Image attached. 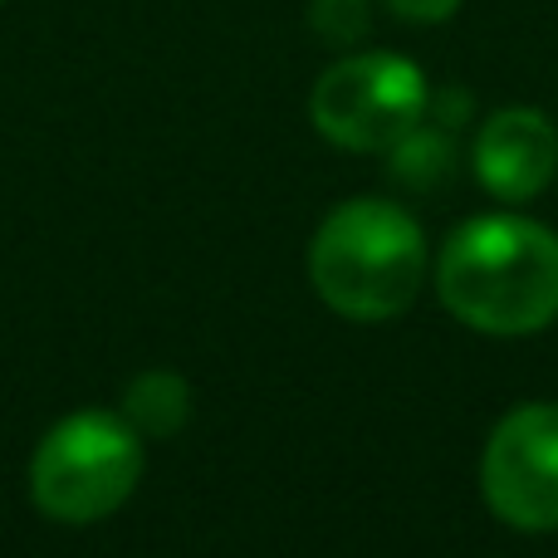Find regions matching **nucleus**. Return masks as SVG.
Returning <instances> with one entry per match:
<instances>
[{"label":"nucleus","mask_w":558,"mask_h":558,"mask_svg":"<svg viewBox=\"0 0 558 558\" xmlns=\"http://www.w3.org/2000/svg\"><path fill=\"white\" fill-rule=\"evenodd\" d=\"M436 289L475 333H539L558 318V235L524 216H475L446 241Z\"/></svg>","instance_id":"nucleus-1"},{"label":"nucleus","mask_w":558,"mask_h":558,"mask_svg":"<svg viewBox=\"0 0 558 558\" xmlns=\"http://www.w3.org/2000/svg\"><path fill=\"white\" fill-rule=\"evenodd\" d=\"M308 279L333 314L383 324L412 308L426 279V235L397 202L357 196L324 216L308 241Z\"/></svg>","instance_id":"nucleus-2"},{"label":"nucleus","mask_w":558,"mask_h":558,"mask_svg":"<svg viewBox=\"0 0 558 558\" xmlns=\"http://www.w3.org/2000/svg\"><path fill=\"white\" fill-rule=\"evenodd\" d=\"M143 475V441L128 416L104 407L74 412L45 432L29 461V500L59 524H94L123 510Z\"/></svg>","instance_id":"nucleus-3"},{"label":"nucleus","mask_w":558,"mask_h":558,"mask_svg":"<svg viewBox=\"0 0 558 558\" xmlns=\"http://www.w3.org/2000/svg\"><path fill=\"white\" fill-rule=\"evenodd\" d=\"M426 104V78L412 59L373 49V54H348L314 84L308 118L314 128L343 153H387L416 123Z\"/></svg>","instance_id":"nucleus-4"},{"label":"nucleus","mask_w":558,"mask_h":558,"mask_svg":"<svg viewBox=\"0 0 558 558\" xmlns=\"http://www.w3.org/2000/svg\"><path fill=\"white\" fill-rule=\"evenodd\" d=\"M481 485L510 530H558V402H524L500 416L485 446Z\"/></svg>","instance_id":"nucleus-5"},{"label":"nucleus","mask_w":558,"mask_h":558,"mask_svg":"<svg viewBox=\"0 0 558 558\" xmlns=\"http://www.w3.org/2000/svg\"><path fill=\"white\" fill-rule=\"evenodd\" d=\"M558 172V133L534 108H500L475 133V177L500 202H530Z\"/></svg>","instance_id":"nucleus-6"},{"label":"nucleus","mask_w":558,"mask_h":558,"mask_svg":"<svg viewBox=\"0 0 558 558\" xmlns=\"http://www.w3.org/2000/svg\"><path fill=\"white\" fill-rule=\"evenodd\" d=\"M128 422L147 436H172L182 432L186 412H192V387L177 373H143L133 387H128Z\"/></svg>","instance_id":"nucleus-7"},{"label":"nucleus","mask_w":558,"mask_h":558,"mask_svg":"<svg viewBox=\"0 0 558 558\" xmlns=\"http://www.w3.org/2000/svg\"><path fill=\"white\" fill-rule=\"evenodd\" d=\"M387 157H392V177H402L407 186H436L451 177V137L441 128L416 123L402 143L387 147Z\"/></svg>","instance_id":"nucleus-8"},{"label":"nucleus","mask_w":558,"mask_h":558,"mask_svg":"<svg viewBox=\"0 0 558 558\" xmlns=\"http://www.w3.org/2000/svg\"><path fill=\"white\" fill-rule=\"evenodd\" d=\"M314 29L328 45H353L367 29V5L363 0H314Z\"/></svg>","instance_id":"nucleus-9"},{"label":"nucleus","mask_w":558,"mask_h":558,"mask_svg":"<svg viewBox=\"0 0 558 558\" xmlns=\"http://www.w3.org/2000/svg\"><path fill=\"white\" fill-rule=\"evenodd\" d=\"M392 15L412 20V25H441V20H451L456 10H461V0H383Z\"/></svg>","instance_id":"nucleus-10"}]
</instances>
